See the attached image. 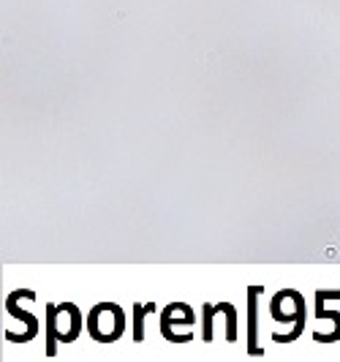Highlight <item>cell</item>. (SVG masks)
<instances>
[{"label":"cell","instance_id":"6da1fadb","mask_svg":"<svg viewBox=\"0 0 340 362\" xmlns=\"http://www.w3.org/2000/svg\"><path fill=\"white\" fill-rule=\"evenodd\" d=\"M47 316H49V341H47V351L54 354V341L71 344L74 338L79 335V329H82V316H79V308L71 305V303L49 305V308H47Z\"/></svg>","mask_w":340,"mask_h":362},{"label":"cell","instance_id":"7a4b0ae2","mask_svg":"<svg viewBox=\"0 0 340 362\" xmlns=\"http://www.w3.org/2000/svg\"><path fill=\"white\" fill-rule=\"evenodd\" d=\"M88 329L95 341L112 344V341H117V338L123 335V329H126V316H123V310L117 308V305H112V303L95 305L88 316Z\"/></svg>","mask_w":340,"mask_h":362},{"label":"cell","instance_id":"3957f363","mask_svg":"<svg viewBox=\"0 0 340 362\" xmlns=\"http://www.w3.org/2000/svg\"><path fill=\"white\" fill-rule=\"evenodd\" d=\"M188 327H194V310L188 308V305L175 303V305H169V308L163 310L161 332L169 341H175V344L188 341L191 338V329Z\"/></svg>","mask_w":340,"mask_h":362},{"label":"cell","instance_id":"277c9868","mask_svg":"<svg viewBox=\"0 0 340 362\" xmlns=\"http://www.w3.org/2000/svg\"><path fill=\"white\" fill-rule=\"evenodd\" d=\"M286 294H288V305H283L286 300H283L281 294H278V297H275V303H272V316H275L278 322H291V319H294V313L305 316L303 297H300L297 291H288V289H286Z\"/></svg>","mask_w":340,"mask_h":362},{"label":"cell","instance_id":"5b68a950","mask_svg":"<svg viewBox=\"0 0 340 362\" xmlns=\"http://www.w3.org/2000/svg\"><path fill=\"white\" fill-rule=\"evenodd\" d=\"M150 310H156V305H136V332H134V338L136 341H142V335H144V329H142V316L144 313H150Z\"/></svg>","mask_w":340,"mask_h":362}]
</instances>
